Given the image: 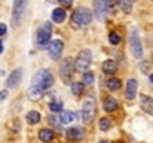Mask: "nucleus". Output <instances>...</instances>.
<instances>
[{
	"mask_svg": "<svg viewBox=\"0 0 153 143\" xmlns=\"http://www.w3.org/2000/svg\"><path fill=\"white\" fill-rule=\"evenodd\" d=\"M92 21V12L88 9V7H77L74 9L73 15H71V22H73V27H85L88 25L89 22Z\"/></svg>",
	"mask_w": 153,
	"mask_h": 143,
	"instance_id": "1",
	"label": "nucleus"
},
{
	"mask_svg": "<svg viewBox=\"0 0 153 143\" xmlns=\"http://www.w3.org/2000/svg\"><path fill=\"white\" fill-rule=\"evenodd\" d=\"M52 84H53V76L46 69L39 70L31 79V87H37L40 90H48Z\"/></svg>",
	"mask_w": 153,
	"mask_h": 143,
	"instance_id": "2",
	"label": "nucleus"
},
{
	"mask_svg": "<svg viewBox=\"0 0 153 143\" xmlns=\"http://www.w3.org/2000/svg\"><path fill=\"white\" fill-rule=\"evenodd\" d=\"M74 70H76V69H74V61H73V58L67 57V58H64V60L61 61L59 75H61V78H62V81H64L65 84H73V82H71V76H73Z\"/></svg>",
	"mask_w": 153,
	"mask_h": 143,
	"instance_id": "3",
	"label": "nucleus"
},
{
	"mask_svg": "<svg viewBox=\"0 0 153 143\" xmlns=\"http://www.w3.org/2000/svg\"><path fill=\"white\" fill-rule=\"evenodd\" d=\"M91 60H92V55H91V51L89 49L80 51L79 55L76 57V61H74L76 72H86L88 67L91 66Z\"/></svg>",
	"mask_w": 153,
	"mask_h": 143,
	"instance_id": "4",
	"label": "nucleus"
},
{
	"mask_svg": "<svg viewBox=\"0 0 153 143\" xmlns=\"http://www.w3.org/2000/svg\"><path fill=\"white\" fill-rule=\"evenodd\" d=\"M27 9V1L24 0H16L13 3V13H12V25L13 27H19L22 19H24V13Z\"/></svg>",
	"mask_w": 153,
	"mask_h": 143,
	"instance_id": "5",
	"label": "nucleus"
},
{
	"mask_svg": "<svg viewBox=\"0 0 153 143\" xmlns=\"http://www.w3.org/2000/svg\"><path fill=\"white\" fill-rule=\"evenodd\" d=\"M51 33H52V25L51 22H43L42 27L37 30L36 34V43L39 46H46V43L51 40Z\"/></svg>",
	"mask_w": 153,
	"mask_h": 143,
	"instance_id": "6",
	"label": "nucleus"
},
{
	"mask_svg": "<svg viewBox=\"0 0 153 143\" xmlns=\"http://www.w3.org/2000/svg\"><path fill=\"white\" fill-rule=\"evenodd\" d=\"M129 46H131V52L135 58H141L143 55V46H141V42H140V36L137 33L135 28H131L129 31Z\"/></svg>",
	"mask_w": 153,
	"mask_h": 143,
	"instance_id": "7",
	"label": "nucleus"
},
{
	"mask_svg": "<svg viewBox=\"0 0 153 143\" xmlns=\"http://www.w3.org/2000/svg\"><path fill=\"white\" fill-rule=\"evenodd\" d=\"M97 113V104L94 100H86L83 103V109H82V121L83 122H91L95 118Z\"/></svg>",
	"mask_w": 153,
	"mask_h": 143,
	"instance_id": "8",
	"label": "nucleus"
},
{
	"mask_svg": "<svg viewBox=\"0 0 153 143\" xmlns=\"http://www.w3.org/2000/svg\"><path fill=\"white\" fill-rule=\"evenodd\" d=\"M107 12H108V10H107V1H104V0L94 1V15H95V18H97L98 21H102V19H104V16H105Z\"/></svg>",
	"mask_w": 153,
	"mask_h": 143,
	"instance_id": "9",
	"label": "nucleus"
},
{
	"mask_svg": "<svg viewBox=\"0 0 153 143\" xmlns=\"http://www.w3.org/2000/svg\"><path fill=\"white\" fill-rule=\"evenodd\" d=\"M21 78H22V69H15L10 75H9V78L6 79V87L7 88H15L19 82H21Z\"/></svg>",
	"mask_w": 153,
	"mask_h": 143,
	"instance_id": "10",
	"label": "nucleus"
},
{
	"mask_svg": "<svg viewBox=\"0 0 153 143\" xmlns=\"http://www.w3.org/2000/svg\"><path fill=\"white\" fill-rule=\"evenodd\" d=\"M62 42L61 40H52L51 43H49V46H48V51H49V55H51L52 60H58L59 57H61V54H62Z\"/></svg>",
	"mask_w": 153,
	"mask_h": 143,
	"instance_id": "11",
	"label": "nucleus"
},
{
	"mask_svg": "<svg viewBox=\"0 0 153 143\" xmlns=\"http://www.w3.org/2000/svg\"><path fill=\"white\" fill-rule=\"evenodd\" d=\"M137 88H138V82L135 81V79H128V82H126V93H125V95H126V98L128 100H132L134 97H135V94H137Z\"/></svg>",
	"mask_w": 153,
	"mask_h": 143,
	"instance_id": "12",
	"label": "nucleus"
},
{
	"mask_svg": "<svg viewBox=\"0 0 153 143\" xmlns=\"http://www.w3.org/2000/svg\"><path fill=\"white\" fill-rule=\"evenodd\" d=\"M140 103H141V107L146 113L149 115H153V98L149 97V95H141L140 97Z\"/></svg>",
	"mask_w": 153,
	"mask_h": 143,
	"instance_id": "13",
	"label": "nucleus"
},
{
	"mask_svg": "<svg viewBox=\"0 0 153 143\" xmlns=\"http://www.w3.org/2000/svg\"><path fill=\"white\" fill-rule=\"evenodd\" d=\"M102 72L105 75H113L117 72V63L114 60H107L102 63Z\"/></svg>",
	"mask_w": 153,
	"mask_h": 143,
	"instance_id": "14",
	"label": "nucleus"
},
{
	"mask_svg": "<svg viewBox=\"0 0 153 143\" xmlns=\"http://www.w3.org/2000/svg\"><path fill=\"white\" fill-rule=\"evenodd\" d=\"M102 107H104L105 112H113V110H116V107H117V101H116V98L111 97V95L105 97L104 101H102Z\"/></svg>",
	"mask_w": 153,
	"mask_h": 143,
	"instance_id": "15",
	"label": "nucleus"
},
{
	"mask_svg": "<svg viewBox=\"0 0 153 143\" xmlns=\"http://www.w3.org/2000/svg\"><path fill=\"white\" fill-rule=\"evenodd\" d=\"M82 136H83V130L80 127H71L67 130V137L70 140H79L82 139Z\"/></svg>",
	"mask_w": 153,
	"mask_h": 143,
	"instance_id": "16",
	"label": "nucleus"
},
{
	"mask_svg": "<svg viewBox=\"0 0 153 143\" xmlns=\"http://www.w3.org/2000/svg\"><path fill=\"white\" fill-rule=\"evenodd\" d=\"M74 118H76V113L74 112H70V110H62L61 115H59L61 124H70L71 121H74Z\"/></svg>",
	"mask_w": 153,
	"mask_h": 143,
	"instance_id": "17",
	"label": "nucleus"
},
{
	"mask_svg": "<svg viewBox=\"0 0 153 143\" xmlns=\"http://www.w3.org/2000/svg\"><path fill=\"white\" fill-rule=\"evenodd\" d=\"M65 16H67V13H65V10H64L62 7H56V9H53V12H52V19H53L55 22H62V21L65 19Z\"/></svg>",
	"mask_w": 153,
	"mask_h": 143,
	"instance_id": "18",
	"label": "nucleus"
},
{
	"mask_svg": "<svg viewBox=\"0 0 153 143\" xmlns=\"http://www.w3.org/2000/svg\"><path fill=\"white\" fill-rule=\"evenodd\" d=\"M42 94H43V90H40V88H37V87H30V88H28V93H27L28 98L33 100V101H37V100L42 97Z\"/></svg>",
	"mask_w": 153,
	"mask_h": 143,
	"instance_id": "19",
	"label": "nucleus"
},
{
	"mask_svg": "<svg viewBox=\"0 0 153 143\" xmlns=\"http://www.w3.org/2000/svg\"><path fill=\"white\" fill-rule=\"evenodd\" d=\"M39 121H40V113H39V112L31 110V112L27 113V122H28V124L36 125V124H39Z\"/></svg>",
	"mask_w": 153,
	"mask_h": 143,
	"instance_id": "20",
	"label": "nucleus"
},
{
	"mask_svg": "<svg viewBox=\"0 0 153 143\" xmlns=\"http://www.w3.org/2000/svg\"><path fill=\"white\" fill-rule=\"evenodd\" d=\"M53 137V133H52V130L49 128H43V130H40L39 131V139L42 140V142H51V139Z\"/></svg>",
	"mask_w": 153,
	"mask_h": 143,
	"instance_id": "21",
	"label": "nucleus"
},
{
	"mask_svg": "<svg viewBox=\"0 0 153 143\" xmlns=\"http://www.w3.org/2000/svg\"><path fill=\"white\" fill-rule=\"evenodd\" d=\"M120 85H122V82H120L117 78H110V79L107 81V88H108L110 91H116V90H119Z\"/></svg>",
	"mask_w": 153,
	"mask_h": 143,
	"instance_id": "22",
	"label": "nucleus"
},
{
	"mask_svg": "<svg viewBox=\"0 0 153 143\" xmlns=\"http://www.w3.org/2000/svg\"><path fill=\"white\" fill-rule=\"evenodd\" d=\"M83 90H85V85L82 82H73L71 84V93L74 95H82Z\"/></svg>",
	"mask_w": 153,
	"mask_h": 143,
	"instance_id": "23",
	"label": "nucleus"
},
{
	"mask_svg": "<svg viewBox=\"0 0 153 143\" xmlns=\"http://www.w3.org/2000/svg\"><path fill=\"white\" fill-rule=\"evenodd\" d=\"M119 7L122 9V12H125V13H131L132 3H131L129 0H122V1H119Z\"/></svg>",
	"mask_w": 153,
	"mask_h": 143,
	"instance_id": "24",
	"label": "nucleus"
},
{
	"mask_svg": "<svg viewBox=\"0 0 153 143\" xmlns=\"http://www.w3.org/2000/svg\"><path fill=\"white\" fill-rule=\"evenodd\" d=\"M82 84L85 85H91V84H94V73L92 72H85L83 75H82Z\"/></svg>",
	"mask_w": 153,
	"mask_h": 143,
	"instance_id": "25",
	"label": "nucleus"
},
{
	"mask_svg": "<svg viewBox=\"0 0 153 143\" xmlns=\"http://www.w3.org/2000/svg\"><path fill=\"white\" fill-rule=\"evenodd\" d=\"M120 34L117 33V31H110V34H108V40H110V43H113V45H117L119 42H120Z\"/></svg>",
	"mask_w": 153,
	"mask_h": 143,
	"instance_id": "26",
	"label": "nucleus"
},
{
	"mask_svg": "<svg viewBox=\"0 0 153 143\" xmlns=\"http://www.w3.org/2000/svg\"><path fill=\"white\" fill-rule=\"evenodd\" d=\"M49 109L52 112H62V101H51Z\"/></svg>",
	"mask_w": 153,
	"mask_h": 143,
	"instance_id": "27",
	"label": "nucleus"
},
{
	"mask_svg": "<svg viewBox=\"0 0 153 143\" xmlns=\"http://www.w3.org/2000/svg\"><path fill=\"white\" fill-rule=\"evenodd\" d=\"M110 125H111V122H110L108 118H101V119H100V128H101V131L110 130Z\"/></svg>",
	"mask_w": 153,
	"mask_h": 143,
	"instance_id": "28",
	"label": "nucleus"
},
{
	"mask_svg": "<svg viewBox=\"0 0 153 143\" xmlns=\"http://www.w3.org/2000/svg\"><path fill=\"white\" fill-rule=\"evenodd\" d=\"M48 122H49V125L55 127V128H59V124H61V121H59L58 118H55V116H49Z\"/></svg>",
	"mask_w": 153,
	"mask_h": 143,
	"instance_id": "29",
	"label": "nucleus"
},
{
	"mask_svg": "<svg viewBox=\"0 0 153 143\" xmlns=\"http://www.w3.org/2000/svg\"><path fill=\"white\" fill-rule=\"evenodd\" d=\"M59 4H61V7L64 9V7H70V6H71V1H70V0H65V1H62V0H61V1H59Z\"/></svg>",
	"mask_w": 153,
	"mask_h": 143,
	"instance_id": "30",
	"label": "nucleus"
},
{
	"mask_svg": "<svg viewBox=\"0 0 153 143\" xmlns=\"http://www.w3.org/2000/svg\"><path fill=\"white\" fill-rule=\"evenodd\" d=\"M6 31H7V28H6V25L0 22V36H4V34H6Z\"/></svg>",
	"mask_w": 153,
	"mask_h": 143,
	"instance_id": "31",
	"label": "nucleus"
},
{
	"mask_svg": "<svg viewBox=\"0 0 153 143\" xmlns=\"http://www.w3.org/2000/svg\"><path fill=\"white\" fill-rule=\"evenodd\" d=\"M7 97V93L6 91H0V100H4Z\"/></svg>",
	"mask_w": 153,
	"mask_h": 143,
	"instance_id": "32",
	"label": "nucleus"
},
{
	"mask_svg": "<svg viewBox=\"0 0 153 143\" xmlns=\"http://www.w3.org/2000/svg\"><path fill=\"white\" fill-rule=\"evenodd\" d=\"M3 52V45H1V42H0V54Z\"/></svg>",
	"mask_w": 153,
	"mask_h": 143,
	"instance_id": "33",
	"label": "nucleus"
},
{
	"mask_svg": "<svg viewBox=\"0 0 153 143\" xmlns=\"http://www.w3.org/2000/svg\"><path fill=\"white\" fill-rule=\"evenodd\" d=\"M150 82L153 84V75H150Z\"/></svg>",
	"mask_w": 153,
	"mask_h": 143,
	"instance_id": "34",
	"label": "nucleus"
},
{
	"mask_svg": "<svg viewBox=\"0 0 153 143\" xmlns=\"http://www.w3.org/2000/svg\"><path fill=\"white\" fill-rule=\"evenodd\" d=\"M100 143H108V142H107V140H101V142H100Z\"/></svg>",
	"mask_w": 153,
	"mask_h": 143,
	"instance_id": "35",
	"label": "nucleus"
},
{
	"mask_svg": "<svg viewBox=\"0 0 153 143\" xmlns=\"http://www.w3.org/2000/svg\"><path fill=\"white\" fill-rule=\"evenodd\" d=\"M116 143H122V142H116Z\"/></svg>",
	"mask_w": 153,
	"mask_h": 143,
	"instance_id": "36",
	"label": "nucleus"
}]
</instances>
